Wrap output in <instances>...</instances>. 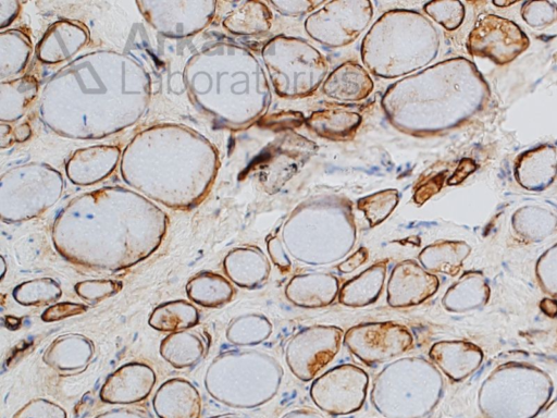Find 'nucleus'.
I'll return each instance as SVG.
<instances>
[{
  "label": "nucleus",
  "mask_w": 557,
  "mask_h": 418,
  "mask_svg": "<svg viewBox=\"0 0 557 418\" xmlns=\"http://www.w3.org/2000/svg\"><path fill=\"white\" fill-rule=\"evenodd\" d=\"M540 309L541 311L549 317V318H557V298L553 297H544L540 302Z\"/></svg>",
  "instance_id": "4be33fe9"
},
{
  "label": "nucleus",
  "mask_w": 557,
  "mask_h": 418,
  "mask_svg": "<svg viewBox=\"0 0 557 418\" xmlns=\"http://www.w3.org/2000/svg\"><path fill=\"white\" fill-rule=\"evenodd\" d=\"M472 35L480 39L479 54L494 58L498 42L499 61L506 62L523 50L522 34L512 23L498 16H485Z\"/></svg>",
  "instance_id": "1a4fd4ad"
},
{
  "label": "nucleus",
  "mask_w": 557,
  "mask_h": 418,
  "mask_svg": "<svg viewBox=\"0 0 557 418\" xmlns=\"http://www.w3.org/2000/svg\"><path fill=\"white\" fill-rule=\"evenodd\" d=\"M554 391L553 380L541 368L519 361L496 367L478 391V407L485 418H534Z\"/></svg>",
  "instance_id": "f03ea898"
},
{
  "label": "nucleus",
  "mask_w": 557,
  "mask_h": 418,
  "mask_svg": "<svg viewBox=\"0 0 557 418\" xmlns=\"http://www.w3.org/2000/svg\"><path fill=\"white\" fill-rule=\"evenodd\" d=\"M87 309L86 306L74 303H61L50 306L41 316L45 321L58 320L69 316L82 314Z\"/></svg>",
  "instance_id": "a211bd4d"
},
{
  "label": "nucleus",
  "mask_w": 557,
  "mask_h": 418,
  "mask_svg": "<svg viewBox=\"0 0 557 418\" xmlns=\"http://www.w3.org/2000/svg\"><path fill=\"white\" fill-rule=\"evenodd\" d=\"M245 332L235 336L231 342L238 345H255L265 341L270 335L251 330H272V323L262 315H249L237 319Z\"/></svg>",
  "instance_id": "f3484780"
},
{
  "label": "nucleus",
  "mask_w": 557,
  "mask_h": 418,
  "mask_svg": "<svg viewBox=\"0 0 557 418\" xmlns=\"http://www.w3.org/2000/svg\"><path fill=\"white\" fill-rule=\"evenodd\" d=\"M269 254L272 261L276 265V267L283 272H287L290 269V261L287 256L283 253L281 246L275 241L269 243Z\"/></svg>",
  "instance_id": "aec40b11"
},
{
  "label": "nucleus",
  "mask_w": 557,
  "mask_h": 418,
  "mask_svg": "<svg viewBox=\"0 0 557 418\" xmlns=\"http://www.w3.org/2000/svg\"><path fill=\"white\" fill-rule=\"evenodd\" d=\"M438 286L436 274L429 272L414 260H403L389 273L386 302L393 308L417 306L432 297Z\"/></svg>",
  "instance_id": "423d86ee"
},
{
  "label": "nucleus",
  "mask_w": 557,
  "mask_h": 418,
  "mask_svg": "<svg viewBox=\"0 0 557 418\" xmlns=\"http://www.w3.org/2000/svg\"><path fill=\"white\" fill-rule=\"evenodd\" d=\"M387 262L377 261L347 280L339 288L337 300L346 307L359 308L375 303L382 294Z\"/></svg>",
  "instance_id": "9b49d317"
},
{
  "label": "nucleus",
  "mask_w": 557,
  "mask_h": 418,
  "mask_svg": "<svg viewBox=\"0 0 557 418\" xmlns=\"http://www.w3.org/2000/svg\"><path fill=\"white\" fill-rule=\"evenodd\" d=\"M343 339L344 331L336 325L306 327L287 341L285 362L297 379L312 381L337 355Z\"/></svg>",
  "instance_id": "39448f33"
},
{
  "label": "nucleus",
  "mask_w": 557,
  "mask_h": 418,
  "mask_svg": "<svg viewBox=\"0 0 557 418\" xmlns=\"http://www.w3.org/2000/svg\"><path fill=\"white\" fill-rule=\"evenodd\" d=\"M281 418H325L321 413L312 408H297L286 413Z\"/></svg>",
  "instance_id": "412c9836"
},
{
  "label": "nucleus",
  "mask_w": 557,
  "mask_h": 418,
  "mask_svg": "<svg viewBox=\"0 0 557 418\" xmlns=\"http://www.w3.org/2000/svg\"><path fill=\"white\" fill-rule=\"evenodd\" d=\"M343 344L359 361L374 367L400 357L413 345V335L394 321L362 322L344 332Z\"/></svg>",
  "instance_id": "20e7f679"
},
{
  "label": "nucleus",
  "mask_w": 557,
  "mask_h": 418,
  "mask_svg": "<svg viewBox=\"0 0 557 418\" xmlns=\"http://www.w3.org/2000/svg\"><path fill=\"white\" fill-rule=\"evenodd\" d=\"M535 276L541 290L549 297L557 298V244L537 259Z\"/></svg>",
  "instance_id": "dca6fc26"
},
{
  "label": "nucleus",
  "mask_w": 557,
  "mask_h": 418,
  "mask_svg": "<svg viewBox=\"0 0 557 418\" xmlns=\"http://www.w3.org/2000/svg\"><path fill=\"white\" fill-rule=\"evenodd\" d=\"M462 242H441L425 247L419 255L420 265L429 272L456 276L470 254Z\"/></svg>",
  "instance_id": "ddd939ff"
},
{
  "label": "nucleus",
  "mask_w": 557,
  "mask_h": 418,
  "mask_svg": "<svg viewBox=\"0 0 557 418\" xmlns=\"http://www.w3.org/2000/svg\"><path fill=\"white\" fill-rule=\"evenodd\" d=\"M194 284L201 286V295L194 300L205 307H218L228 303L235 290L223 276L205 272L190 280Z\"/></svg>",
  "instance_id": "2eb2a0df"
},
{
  "label": "nucleus",
  "mask_w": 557,
  "mask_h": 418,
  "mask_svg": "<svg viewBox=\"0 0 557 418\" xmlns=\"http://www.w3.org/2000/svg\"><path fill=\"white\" fill-rule=\"evenodd\" d=\"M368 389L369 376L362 368L342 364L312 380L309 395L321 411L331 416H346L363 406Z\"/></svg>",
  "instance_id": "7ed1b4c3"
},
{
  "label": "nucleus",
  "mask_w": 557,
  "mask_h": 418,
  "mask_svg": "<svg viewBox=\"0 0 557 418\" xmlns=\"http://www.w3.org/2000/svg\"><path fill=\"white\" fill-rule=\"evenodd\" d=\"M182 384L183 381L178 380L175 392L170 381L159 389L156 395L166 399L153 398L154 410L160 418H200L201 401L198 392L186 381L181 390Z\"/></svg>",
  "instance_id": "f8f14e48"
},
{
  "label": "nucleus",
  "mask_w": 557,
  "mask_h": 418,
  "mask_svg": "<svg viewBox=\"0 0 557 418\" xmlns=\"http://www.w3.org/2000/svg\"><path fill=\"white\" fill-rule=\"evenodd\" d=\"M408 357V374L400 360L386 365L374 378L371 403L385 418H424L437 405L444 380L437 367L426 359Z\"/></svg>",
  "instance_id": "f257e3e1"
},
{
  "label": "nucleus",
  "mask_w": 557,
  "mask_h": 418,
  "mask_svg": "<svg viewBox=\"0 0 557 418\" xmlns=\"http://www.w3.org/2000/svg\"><path fill=\"white\" fill-rule=\"evenodd\" d=\"M490 295L485 274L480 270H468L447 288L442 305L449 312L462 314L485 306Z\"/></svg>",
  "instance_id": "9d476101"
},
{
  "label": "nucleus",
  "mask_w": 557,
  "mask_h": 418,
  "mask_svg": "<svg viewBox=\"0 0 557 418\" xmlns=\"http://www.w3.org/2000/svg\"><path fill=\"white\" fill-rule=\"evenodd\" d=\"M197 322V309L184 300L162 304L153 310L149 319L152 328L164 332L180 331Z\"/></svg>",
  "instance_id": "4468645a"
},
{
  "label": "nucleus",
  "mask_w": 557,
  "mask_h": 418,
  "mask_svg": "<svg viewBox=\"0 0 557 418\" xmlns=\"http://www.w3.org/2000/svg\"><path fill=\"white\" fill-rule=\"evenodd\" d=\"M339 288V281L334 274L311 271L294 275L284 293L297 307L320 308L332 304L338 297Z\"/></svg>",
  "instance_id": "6e6552de"
},
{
  "label": "nucleus",
  "mask_w": 557,
  "mask_h": 418,
  "mask_svg": "<svg viewBox=\"0 0 557 418\" xmlns=\"http://www.w3.org/2000/svg\"><path fill=\"white\" fill-rule=\"evenodd\" d=\"M430 360L454 382L470 377L481 366L484 354L480 346L465 340H443L432 344Z\"/></svg>",
  "instance_id": "0eeeda50"
},
{
  "label": "nucleus",
  "mask_w": 557,
  "mask_h": 418,
  "mask_svg": "<svg viewBox=\"0 0 557 418\" xmlns=\"http://www.w3.org/2000/svg\"><path fill=\"white\" fill-rule=\"evenodd\" d=\"M368 259V250L366 248H360L354 255H351L348 259L341 262L337 266V270L342 273H350L363 265Z\"/></svg>",
  "instance_id": "6ab92c4d"
},
{
  "label": "nucleus",
  "mask_w": 557,
  "mask_h": 418,
  "mask_svg": "<svg viewBox=\"0 0 557 418\" xmlns=\"http://www.w3.org/2000/svg\"><path fill=\"white\" fill-rule=\"evenodd\" d=\"M222 418H249V417L239 416V415H227V416H223Z\"/></svg>",
  "instance_id": "5701e85b"
}]
</instances>
